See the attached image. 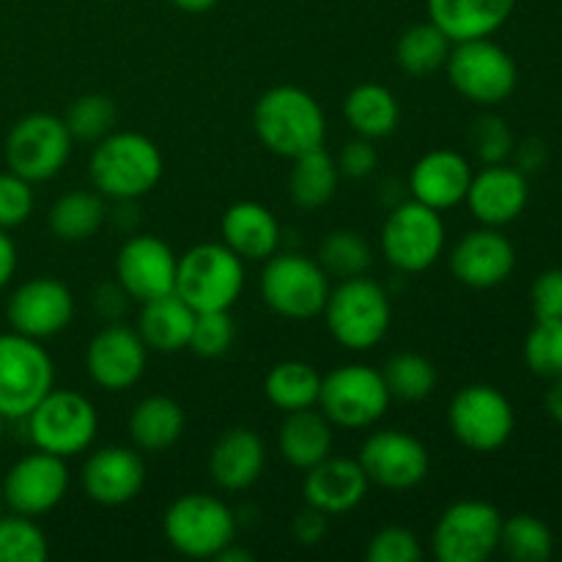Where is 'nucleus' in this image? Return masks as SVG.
Returning <instances> with one entry per match:
<instances>
[{
  "mask_svg": "<svg viewBox=\"0 0 562 562\" xmlns=\"http://www.w3.org/2000/svg\"><path fill=\"white\" fill-rule=\"evenodd\" d=\"M335 162H338L340 176L360 181V179H368V176L379 168V151L376 146H373V140L357 135L355 140H349L344 148H340Z\"/></svg>",
  "mask_w": 562,
  "mask_h": 562,
  "instance_id": "nucleus-46",
  "label": "nucleus"
},
{
  "mask_svg": "<svg viewBox=\"0 0 562 562\" xmlns=\"http://www.w3.org/2000/svg\"><path fill=\"white\" fill-rule=\"evenodd\" d=\"M36 206V195H33V184L22 176L0 173V228L11 231L20 228Z\"/></svg>",
  "mask_w": 562,
  "mask_h": 562,
  "instance_id": "nucleus-45",
  "label": "nucleus"
},
{
  "mask_svg": "<svg viewBox=\"0 0 562 562\" xmlns=\"http://www.w3.org/2000/svg\"><path fill=\"white\" fill-rule=\"evenodd\" d=\"M327 514H322L318 508H311L307 505L305 510H300V514L294 516V521H291V536H294V541L300 543V547H318V543L324 541V536H327Z\"/></svg>",
  "mask_w": 562,
  "mask_h": 562,
  "instance_id": "nucleus-48",
  "label": "nucleus"
},
{
  "mask_svg": "<svg viewBox=\"0 0 562 562\" xmlns=\"http://www.w3.org/2000/svg\"><path fill=\"white\" fill-rule=\"evenodd\" d=\"M333 428L335 426L324 417V412L318 409V406L289 412L278 434L280 456H283L294 470H311V467H316L318 461H324L333 453Z\"/></svg>",
  "mask_w": 562,
  "mask_h": 562,
  "instance_id": "nucleus-29",
  "label": "nucleus"
},
{
  "mask_svg": "<svg viewBox=\"0 0 562 562\" xmlns=\"http://www.w3.org/2000/svg\"><path fill=\"white\" fill-rule=\"evenodd\" d=\"M69 481L71 475L66 459L36 450L11 464L0 492H3L5 508L38 519L64 503Z\"/></svg>",
  "mask_w": 562,
  "mask_h": 562,
  "instance_id": "nucleus-16",
  "label": "nucleus"
},
{
  "mask_svg": "<svg viewBox=\"0 0 562 562\" xmlns=\"http://www.w3.org/2000/svg\"><path fill=\"white\" fill-rule=\"evenodd\" d=\"M472 151L481 159L483 165H499L508 162L510 154L516 151V140L510 126L505 124L499 115H481V119L472 124L470 132Z\"/></svg>",
  "mask_w": 562,
  "mask_h": 562,
  "instance_id": "nucleus-43",
  "label": "nucleus"
},
{
  "mask_svg": "<svg viewBox=\"0 0 562 562\" xmlns=\"http://www.w3.org/2000/svg\"><path fill=\"white\" fill-rule=\"evenodd\" d=\"M445 71L456 93L481 108L503 104L519 86V66L514 55L492 38L453 44Z\"/></svg>",
  "mask_w": 562,
  "mask_h": 562,
  "instance_id": "nucleus-7",
  "label": "nucleus"
},
{
  "mask_svg": "<svg viewBox=\"0 0 562 562\" xmlns=\"http://www.w3.org/2000/svg\"><path fill=\"white\" fill-rule=\"evenodd\" d=\"M110 3H115V0H110Z\"/></svg>",
  "mask_w": 562,
  "mask_h": 562,
  "instance_id": "nucleus-57",
  "label": "nucleus"
},
{
  "mask_svg": "<svg viewBox=\"0 0 562 562\" xmlns=\"http://www.w3.org/2000/svg\"><path fill=\"white\" fill-rule=\"evenodd\" d=\"M3 508H5V499H3V492H0V516H3Z\"/></svg>",
  "mask_w": 562,
  "mask_h": 562,
  "instance_id": "nucleus-55",
  "label": "nucleus"
},
{
  "mask_svg": "<svg viewBox=\"0 0 562 562\" xmlns=\"http://www.w3.org/2000/svg\"><path fill=\"white\" fill-rule=\"evenodd\" d=\"M324 322L335 344L346 351H368L382 344L393 324L390 296L376 280L349 278L338 280L324 305Z\"/></svg>",
  "mask_w": 562,
  "mask_h": 562,
  "instance_id": "nucleus-3",
  "label": "nucleus"
},
{
  "mask_svg": "<svg viewBox=\"0 0 562 562\" xmlns=\"http://www.w3.org/2000/svg\"><path fill=\"white\" fill-rule=\"evenodd\" d=\"M316 261L322 263L329 278L349 280L368 274L373 263V252L371 245L357 231H333L318 245Z\"/></svg>",
  "mask_w": 562,
  "mask_h": 562,
  "instance_id": "nucleus-38",
  "label": "nucleus"
},
{
  "mask_svg": "<svg viewBox=\"0 0 562 562\" xmlns=\"http://www.w3.org/2000/svg\"><path fill=\"white\" fill-rule=\"evenodd\" d=\"M516 159H519V170H538L547 159V146L541 140H525L519 146V151H514Z\"/></svg>",
  "mask_w": 562,
  "mask_h": 562,
  "instance_id": "nucleus-51",
  "label": "nucleus"
},
{
  "mask_svg": "<svg viewBox=\"0 0 562 562\" xmlns=\"http://www.w3.org/2000/svg\"><path fill=\"white\" fill-rule=\"evenodd\" d=\"M55 387V366L42 340L20 333L0 335V415L25 420Z\"/></svg>",
  "mask_w": 562,
  "mask_h": 562,
  "instance_id": "nucleus-9",
  "label": "nucleus"
},
{
  "mask_svg": "<svg viewBox=\"0 0 562 562\" xmlns=\"http://www.w3.org/2000/svg\"><path fill=\"white\" fill-rule=\"evenodd\" d=\"M503 514L486 499H459L448 505L431 532L439 562H486L499 552Z\"/></svg>",
  "mask_w": 562,
  "mask_h": 562,
  "instance_id": "nucleus-14",
  "label": "nucleus"
},
{
  "mask_svg": "<svg viewBox=\"0 0 562 562\" xmlns=\"http://www.w3.org/2000/svg\"><path fill=\"white\" fill-rule=\"evenodd\" d=\"M499 552L516 562H547L554 554V536L538 516L516 514L503 519Z\"/></svg>",
  "mask_w": 562,
  "mask_h": 562,
  "instance_id": "nucleus-37",
  "label": "nucleus"
},
{
  "mask_svg": "<svg viewBox=\"0 0 562 562\" xmlns=\"http://www.w3.org/2000/svg\"><path fill=\"white\" fill-rule=\"evenodd\" d=\"M450 269L467 289L488 291L503 285L516 269V247L499 228L467 231L450 252Z\"/></svg>",
  "mask_w": 562,
  "mask_h": 562,
  "instance_id": "nucleus-20",
  "label": "nucleus"
},
{
  "mask_svg": "<svg viewBox=\"0 0 562 562\" xmlns=\"http://www.w3.org/2000/svg\"><path fill=\"white\" fill-rule=\"evenodd\" d=\"M450 434L472 453H497L516 431V412L508 395L492 384H467L448 406Z\"/></svg>",
  "mask_w": 562,
  "mask_h": 562,
  "instance_id": "nucleus-12",
  "label": "nucleus"
},
{
  "mask_svg": "<svg viewBox=\"0 0 562 562\" xmlns=\"http://www.w3.org/2000/svg\"><path fill=\"white\" fill-rule=\"evenodd\" d=\"M130 307V294L121 289L119 280L113 283H102L97 291H93V311H97L99 318H104L108 324L121 322Z\"/></svg>",
  "mask_w": 562,
  "mask_h": 562,
  "instance_id": "nucleus-49",
  "label": "nucleus"
},
{
  "mask_svg": "<svg viewBox=\"0 0 562 562\" xmlns=\"http://www.w3.org/2000/svg\"><path fill=\"white\" fill-rule=\"evenodd\" d=\"M69 126L53 113H31L16 121L5 137V165L11 173L22 176L31 184L49 181L66 168L71 157Z\"/></svg>",
  "mask_w": 562,
  "mask_h": 562,
  "instance_id": "nucleus-13",
  "label": "nucleus"
},
{
  "mask_svg": "<svg viewBox=\"0 0 562 562\" xmlns=\"http://www.w3.org/2000/svg\"><path fill=\"white\" fill-rule=\"evenodd\" d=\"M170 3H173L176 9L187 11V14H203V11L214 9L220 0H170Z\"/></svg>",
  "mask_w": 562,
  "mask_h": 562,
  "instance_id": "nucleus-53",
  "label": "nucleus"
},
{
  "mask_svg": "<svg viewBox=\"0 0 562 562\" xmlns=\"http://www.w3.org/2000/svg\"><path fill=\"white\" fill-rule=\"evenodd\" d=\"M223 245L241 261H267L280 250V223L269 206L258 201H236L220 220Z\"/></svg>",
  "mask_w": 562,
  "mask_h": 562,
  "instance_id": "nucleus-27",
  "label": "nucleus"
},
{
  "mask_svg": "<svg viewBox=\"0 0 562 562\" xmlns=\"http://www.w3.org/2000/svg\"><path fill=\"white\" fill-rule=\"evenodd\" d=\"M368 562H423L426 549L409 527H382L366 549Z\"/></svg>",
  "mask_w": 562,
  "mask_h": 562,
  "instance_id": "nucleus-44",
  "label": "nucleus"
},
{
  "mask_svg": "<svg viewBox=\"0 0 562 562\" xmlns=\"http://www.w3.org/2000/svg\"><path fill=\"white\" fill-rule=\"evenodd\" d=\"M49 558V541L33 516H0V562H44Z\"/></svg>",
  "mask_w": 562,
  "mask_h": 562,
  "instance_id": "nucleus-39",
  "label": "nucleus"
},
{
  "mask_svg": "<svg viewBox=\"0 0 562 562\" xmlns=\"http://www.w3.org/2000/svg\"><path fill=\"white\" fill-rule=\"evenodd\" d=\"M530 307L536 318H560L562 322V269H547L530 289Z\"/></svg>",
  "mask_w": 562,
  "mask_h": 562,
  "instance_id": "nucleus-47",
  "label": "nucleus"
},
{
  "mask_svg": "<svg viewBox=\"0 0 562 562\" xmlns=\"http://www.w3.org/2000/svg\"><path fill=\"white\" fill-rule=\"evenodd\" d=\"M5 318L14 333L33 340H47L64 333L75 318V296L69 285L55 278L25 280L11 291Z\"/></svg>",
  "mask_w": 562,
  "mask_h": 562,
  "instance_id": "nucleus-18",
  "label": "nucleus"
},
{
  "mask_svg": "<svg viewBox=\"0 0 562 562\" xmlns=\"http://www.w3.org/2000/svg\"><path fill=\"white\" fill-rule=\"evenodd\" d=\"M165 159L157 143L143 132H110L93 146L88 176L99 195L113 201H137L159 184Z\"/></svg>",
  "mask_w": 562,
  "mask_h": 562,
  "instance_id": "nucleus-1",
  "label": "nucleus"
},
{
  "mask_svg": "<svg viewBox=\"0 0 562 562\" xmlns=\"http://www.w3.org/2000/svg\"><path fill=\"white\" fill-rule=\"evenodd\" d=\"M344 115L360 137L382 140L398 130L401 104L395 93L382 82H360L346 97Z\"/></svg>",
  "mask_w": 562,
  "mask_h": 562,
  "instance_id": "nucleus-32",
  "label": "nucleus"
},
{
  "mask_svg": "<svg viewBox=\"0 0 562 562\" xmlns=\"http://www.w3.org/2000/svg\"><path fill=\"white\" fill-rule=\"evenodd\" d=\"M214 560H220V562H250L252 554L245 552V549L236 547V541H234V543H228V547H225L223 552H220Z\"/></svg>",
  "mask_w": 562,
  "mask_h": 562,
  "instance_id": "nucleus-54",
  "label": "nucleus"
},
{
  "mask_svg": "<svg viewBox=\"0 0 562 562\" xmlns=\"http://www.w3.org/2000/svg\"><path fill=\"white\" fill-rule=\"evenodd\" d=\"M357 461L366 470L368 481L390 492L417 488L431 472V456L426 445L401 428L373 431L362 442Z\"/></svg>",
  "mask_w": 562,
  "mask_h": 562,
  "instance_id": "nucleus-15",
  "label": "nucleus"
},
{
  "mask_svg": "<svg viewBox=\"0 0 562 562\" xmlns=\"http://www.w3.org/2000/svg\"><path fill=\"white\" fill-rule=\"evenodd\" d=\"M146 486V461L137 448L108 445L93 450L82 467V492L102 508L132 503Z\"/></svg>",
  "mask_w": 562,
  "mask_h": 562,
  "instance_id": "nucleus-21",
  "label": "nucleus"
},
{
  "mask_svg": "<svg viewBox=\"0 0 562 562\" xmlns=\"http://www.w3.org/2000/svg\"><path fill=\"white\" fill-rule=\"evenodd\" d=\"M329 274L316 258L300 252H274L263 261L261 296L269 311L289 322H311L322 316L329 300Z\"/></svg>",
  "mask_w": 562,
  "mask_h": 562,
  "instance_id": "nucleus-8",
  "label": "nucleus"
},
{
  "mask_svg": "<svg viewBox=\"0 0 562 562\" xmlns=\"http://www.w3.org/2000/svg\"><path fill=\"white\" fill-rule=\"evenodd\" d=\"M428 22L453 44L492 38L514 16L516 0H426Z\"/></svg>",
  "mask_w": 562,
  "mask_h": 562,
  "instance_id": "nucleus-26",
  "label": "nucleus"
},
{
  "mask_svg": "<svg viewBox=\"0 0 562 562\" xmlns=\"http://www.w3.org/2000/svg\"><path fill=\"white\" fill-rule=\"evenodd\" d=\"M464 203L481 225L505 228V225L516 223L530 203L527 173L519 168H510L508 162L486 165L483 170L472 173Z\"/></svg>",
  "mask_w": 562,
  "mask_h": 562,
  "instance_id": "nucleus-22",
  "label": "nucleus"
},
{
  "mask_svg": "<svg viewBox=\"0 0 562 562\" xmlns=\"http://www.w3.org/2000/svg\"><path fill=\"white\" fill-rule=\"evenodd\" d=\"M547 412L558 426H562V376L552 379V387L547 390Z\"/></svg>",
  "mask_w": 562,
  "mask_h": 562,
  "instance_id": "nucleus-52",
  "label": "nucleus"
},
{
  "mask_svg": "<svg viewBox=\"0 0 562 562\" xmlns=\"http://www.w3.org/2000/svg\"><path fill=\"white\" fill-rule=\"evenodd\" d=\"M252 130L272 154L294 159L324 146L327 119L313 93L300 86H274L252 110Z\"/></svg>",
  "mask_w": 562,
  "mask_h": 562,
  "instance_id": "nucleus-2",
  "label": "nucleus"
},
{
  "mask_svg": "<svg viewBox=\"0 0 562 562\" xmlns=\"http://www.w3.org/2000/svg\"><path fill=\"white\" fill-rule=\"evenodd\" d=\"M234 338L236 324L231 318V311L195 313V324H192L190 346L187 349H192L203 360H217V357L228 355Z\"/></svg>",
  "mask_w": 562,
  "mask_h": 562,
  "instance_id": "nucleus-42",
  "label": "nucleus"
},
{
  "mask_svg": "<svg viewBox=\"0 0 562 562\" xmlns=\"http://www.w3.org/2000/svg\"><path fill=\"white\" fill-rule=\"evenodd\" d=\"M338 162H335L333 154L324 151V146L311 148V151L291 159L289 195L291 203L302 212H316V209L327 206L338 192Z\"/></svg>",
  "mask_w": 562,
  "mask_h": 562,
  "instance_id": "nucleus-31",
  "label": "nucleus"
},
{
  "mask_svg": "<svg viewBox=\"0 0 562 562\" xmlns=\"http://www.w3.org/2000/svg\"><path fill=\"white\" fill-rule=\"evenodd\" d=\"M245 261L223 241H201L176 263V294L195 313L231 311L245 291Z\"/></svg>",
  "mask_w": 562,
  "mask_h": 562,
  "instance_id": "nucleus-4",
  "label": "nucleus"
},
{
  "mask_svg": "<svg viewBox=\"0 0 562 562\" xmlns=\"http://www.w3.org/2000/svg\"><path fill=\"white\" fill-rule=\"evenodd\" d=\"M267 467V445L252 428H228L209 453V475L223 492H247Z\"/></svg>",
  "mask_w": 562,
  "mask_h": 562,
  "instance_id": "nucleus-25",
  "label": "nucleus"
},
{
  "mask_svg": "<svg viewBox=\"0 0 562 562\" xmlns=\"http://www.w3.org/2000/svg\"><path fill=\"white\" fill-rule=\"evenodd\" d=\"M366 470L357 459H344L333 456L318 461L316 467L305 470V483H302V497L311 508H318L327 516H340L355 510L368 497Z\"/></svg>",
  "mask_w": 562,
  "mask_h": 562,
  "instance_id": "nucleus-24",
  "label": "nucleus"
},
{
  "mask_svg": "<svg viewBox=\"0 0 562 562\" xmlns=\"http://www.w3.org/2000/svg\"><path fill=\"white\" fill-rule=\"evenodd\" d=\"M192 324H195V311L181 300L176 291L154 300L140 302L137 313V335L148 351H162V355H176L190 346Z\"/></svg>",
  "mask_w": 562,
  "mask_h": 562,
  "instance_id": "nucleus-28",
  "label": "nucleus"
},
{
  "mask_svg": "<svg viewBox=\"0 0 562 562\" xmlns=\"http://www.w3.org/2000/svg\"><path fill=\"white\" fill-rule=\"evenodd\" d=\"M33 448L75 459L86 453L99 434V412L88 395L77 390H49L25 417Z\"/></svg>",
  "mask_w": 562,
  "mask_h": 562,
  "instance_id": "nucleus-6",
  "label": "nucleus"
},
{
  "mask_svg": "<svg viewBox=\"0 0 562 562\" xmlns=\"http://www.w3.org/2000/svg\"><path fill=\"white\" fill-rule=\"evenodd\" d=\"M108 220V203L97 190H71L49 209V231L64 241H86L102 231Z\"/></svg>",
  "mask_w": 562,
  "mask_h": 562,
  "instance_id": "nucleus-34",
  "label": "nucleus"
},
{
  "mask_svg": "<svg viewBox=\"0 0 562 562\" xmlns=\"http://www.w3.org/2000/svg\"><path fill=\"white\" fill-rule=\"evenodd\" d=\"M88 376L108 393L135 387L148 368V346L135 327L113 322L99 329L86 349Z\"/></svg>",
  "mask_w": 562,
  "mask_h": 562,
  "instance_id": "nucleus-17",
  "label": "nucleus"
},
{
  "mask_svg": "<svg viewBox=\"0 0 562 562\" xmlns=\"http://www.w3.org/2000/svg\"><path fill=\"white\" fill-rule=\"evenodd\" d=\"M450 47L453 42L434 22H417L401 33L398 44H395V58L406 75L428 77L445 69Z\"/></svg>",
  "mask_w": 562,
  "mask_h": 562,
  "instance_id": "nucleus-35",
  "label": "nucleus"
},
{
  "mask_svg": "<svg viewBox=\"0 0 562 562\" xmlns=\"http://www.w3.org/2000/svg\"><path fill=\"white\" fill-rule=\"evenodd\" d=\"M470 159L453 148H434L415 162L409 173V192L415 201L448 212L464 203L472 181Z\"/></svg>",
  "mask_w": 562,
  "mask_h": 562,
  "instance_id": "nucleus-23",
  "label": "nucleus"
},
{
  "mask_svg": "<svg viewBox=\"0 0 562 562\" xmlns=\"http://www.w3.org/2000/svg\"><path fill=\"white\" fill-rule=\"evenodd\" d=\"M176 263L179 256L168 241L154 234H137L115 256V280L130 300L148 302L176 289Z\"/></svg>",
  "mask_w": 562,
  "mask_h": 562,
  "instance_id": "nucleus-19",
  "label": "nucleus"
},
{
  "mask_svg": "<svg viewBox=\"0 0 562 562\" xmlns=\"http://www.w3.org/2000/svg\"><path fill=\"white\" fill-rule=\"evenodd\" d=\"M64 121L75 140L99 143L115 130L119 110H115L113 99L104 97V93H86L69 104Z\"/></svg>",
  "mask_w": 562,
  "mask_h": 562,
  "instance_id": "nucleus-40",
  "label": "nucleus"
},
{
  "mask_svg": "<svg viewBox=\"0 0 562 562\" xmlns=\"http://www.w3.org/2000/svg\"><path fill=\"white\" fill-rule=\"evenodd\" d=\"M16 272V245L3 228H0V289L11 283Z\"/></svg>",
  "mask_w": 562,
  "mask_h": 562,
  "instance_id": "nucleus-50",
  "label": "nucleus"
},
{
  "mask_svg": "<svg viewBox=\"0 0 562 562\" xmlns=\"http://www.w3.org/2000/svg\"><path fill=\"white\" fill-rule=\"evenodd\" d=\"M382 376L390 395L398 401H409V404L426 401L439 382L437 366L417 351H398L390 357L382 368Z\"/></svg>",
  "mask_w": 562,
  "mask_h": 562,
  "instance_id": "nucleus-36",
  "label": "nucleus"
},
{
  "mask_svg": "<svg viewBox=\"0 0 562 562\" xmlns=\"http://www.w3.org/2000/svg\"><path fill=\"white\" fill-rule=\"evenodd\" d=\"M3 426H5V417L0 415V439H3Z\"/></svg>",
  "mask_w": 562,
  "mask_h": 562,
  "instance_id": "nucleus-56",
  "label": "nucleus"
},
{
  "mask_svg": "<svg viewBox=\"0 0 562 562\" xmlns=\"http://www.w3.org/2000/svg\"><path fill=\"white\" fill-rule=\"evenodd\" d=\"M162 532L170 549L181 558L214 560L236 541V516L214 494H181L165 510Z\"/></svg>",
  "mask_w": 562,
  "mask_h": 562,
  "instance_id": "nucleus-5",
  "label": "nucleus"
},
{
  "mask_svg": "<svg viewBox=\"0 0 562 562\" xmlns=\"http://www.w3.org/2000/svg\"><path fill=\"white\" fill-rule=\"evenodd\" d=\"M187 415L170 395H148L137 401L130 415V437L140 453H162L181 439Z\"/></svg>",
  "mask_w": 562,
  "mask_h": 562,
  "instance_id": "nucleus-30",
  "label": "nucleus"
},
{
  "mask_svg": "<svg viewBox=\"0 0 562 562\" xmlns=\"http://www.w3.org/2000/svg\"><path fill=\"white\" fill-rule=\"evenodd\" d=\"M525 362L536 376H562V322L560 318H536L525 338Z\"/></svg>",
  "mask_w": 562,
  "mask_h": 562,
  "instance_id": "nucleus-41",
  "label": "nucleus"
},
{
  "mask_svg": "<svg viewBox=\"0 0 562 562\" xmlns=\"http://www.w3.org/2000/svg\"><path fill=\"white\" fill-rule=\"evenodd\" d=\"M318 393H322V373L311 362L283 360L263 379V395L283 415L318 406Z\"/></svg>",
  "mask_w": 562,
  "mask_h": 562,
  "instance_id": "nucleus-33",
  "label": "nucleus"
},
{
  "mask_svg": "<svg viewBox=\"0 0 562 562\" xmlns=\"http://www.w3.org/2000/svg\"><path fill=\"white\" fill-rule=\"evenodd\" d=\"M379 247L390 267L417 274L431 269L445 250L442 212L420 201H404L387 214L379 234Z\"/></svg>",
  "mask_w": 562,
  "mask_h": 562,
  "instance_id": "nucleus-11",
  "label": "nucleus"
},
{
  "mask_svg": "<svg viewBox=\"0 0 562 562\" xmlns=\"http://www.w3.org/2000/svg\"><path fill=\"white\" fill-rule=\"evenodd\" d=\"M390 401L393 395L376 368L355 362V366H340L322 376L318 409L335 428L362 431V428L376 426L387 415Z\"/></svg>",
  "mask_w": 562,
  "mask_h": 562,
  "instance_id": "nucleus-10",
  "label": "nucleus"
}]
</instances>
